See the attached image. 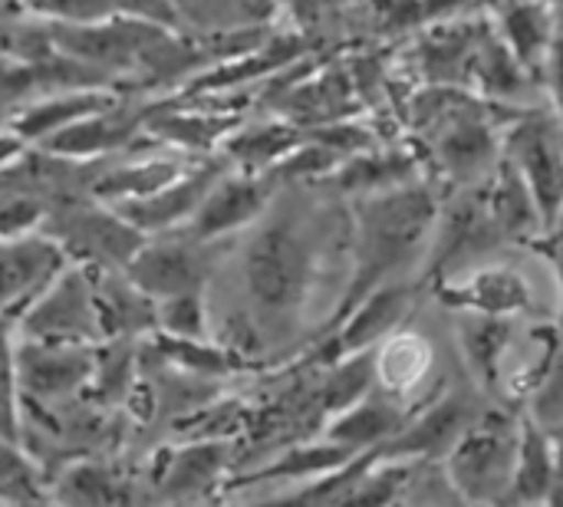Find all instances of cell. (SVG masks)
<instances>
[{"instance_id": "6da1fadb", "label": "cell", "mask_w": 563, "mask_h": 507, "mask_svg": "<svg viewBox=\"0 0 563 507\" xmlns=\"http://www.w3.org/2000/svg\"><path fill=\"white\" fill-rule=\"evenodd\" d=\"M439 214L442 198L426 178L389 191L360 195L353 205V274L327 327L346 317L366 294L389 284L406 264H412L426 238L435 231Z\"/></svg>"}, {"instance_id": "7a4b0ae2", "label": "cell", "mask_w": 563, "mask_h": 507, "mask_svg": "<svg viewBox=\"0 0 563 507\" xmlns=\"http://www.w3.org/2000/svg\"><path fill=\"white\" fill-rule=\"evenodd\" d=\"M313 274L317 261L307 234L290 218L264 224L244 254V280L254 300L257 327L277 333L290 330L310 297Z\"/></svg>"}, {"instance_id": "3957f363", "label": "cell", "mask_w": 563, "mask_h": 507, "mask_svg": "<svg viewBox=\"0 0 563 507\" xmlns=\"http://www.w3.org/2000/svg\"><path fill=\"white\" fill-rule=\"evenodd\" d=\"M515 455H518V422L488 412L455 442L445 455L442 469L459 495L468 505H495L508 502L511 478H515Z\"/></svg>"}, {"instance_id": "277c9868", "label": "cell", "mask_w": 563, "mask_h": 507, "mask_svg": "<svg viewBox=\"0 0 563 507\" xmlns=\"http://www.w3.org/2000/svg\"><path fill=\"white\" fill-rule=\"evenodd\" d=\"M501 155L515 162V168L531 185L544 231L554 228L563 214V125L551 109H525L501 132Z\"/></svg>"}, {"instance_id": "5b68a950", "label": "cell", "mask_w": 563, "mask_h": 507, "mask_svg": "<svg viewBox=\"0 0 563 507\" xmlns=\"http://www.w3.org/2000/svg\"><path fill=\"white\" fill-rule=\"evenodd\" d=\"M419 297H422V284L389 280V284L376 287L346 317H340L333 327H327V340L313 350L310 363L330 366L343 356L379 346L389 333H396L412 317Z\"/></svg>"}, {"instance_id": "8992f818", "label": "cell", "mask_w": 563, "mask_h": 507, "mask_svg": "<svg viewBox=\"0 0 563 507\" xmlns=\"http://www.w3.org/2000/svg\"><path fill=\"white\" fill-rule=\"evenodd\" d=\"M221 241H198V238L185 234V241L142 244L132 254V261L125 264L129 280L155 300L205 290L214 264L228 251V244H221Z\"/></svg>"}, {"instance_id": "52a82bcc", "label": "cell", "mask_w": 563, "mask_h": 507, "mask_svg": "<svg viewBox=\"0 0 563 507\" xmlns=\"http://www.w3.org/2000/svg\"><path fill=\"white\" fill-rule=\"evenodd\" d=\"M277 181L267 172H238V175H221L211 191L205 195V201L198 205V211L191 214L185 234L198 238V241H228L234 231L247 228L251 221H257L267 208V201L274 198Z\"/></svg>"}, {"instance_id": "ba28073f", "label": "cell", "mask_w": 563, "mask_h": 507, "mask_svg": "<svg viewBox=\"0 0 563 507\" xmlns=\"http://www.w3.org/2000/svg\"><path fill=\"white\" fill-rule=\"evenodd\" d=\"M478 422V406L468 396L445 393L429 403L422 412L409 416L402 432L389 442L376 445L383 459H422V462H445L455 442Z\"/></svg>"}, {"instance_id": "9c48e42d", "label": "cell", "mask_w": 563, "mask_h": 507, "mask_svg": "<svg viewBox=\"0 0 563 507\" xmlns=\"http://www.w3.org/2000/svg\"><path fill=\"white\" fill-rule=\"evenodd\" d=\"M23 330L33 340L43 343H69L73 340H86L102 333L99 323V307H96V294L86 284V277L76 271L59 274L49 290L30 307V313L23 317Z\"/></svg>"}, {"instance_id": "30bf717a", "label": "cell", "mask_w": 563, "mask_h": 507, "mask_svg": "<svg viewBox=\"0 0 563 507\" xmlns=\"http://www.w3.org/2000/svg\"><path fill=\"white\" fill-rule=\"evenodd\" d=\"M435 297L455 313L525 317L534 313V287L515 267H478L459 280H435Z\"/></svg>"}, {"instance_id": "8fae6325", "label": "cell", "mask_w": 563, "mask_h": 507, "mask_svg": "<svg viewBox=\"0 0 563 507\" xmlns=\"http://www.w3.org/2000/svg\"><path fill=\"white\" fill-rule=\"evenodd\" d=\"M495 30L488 16H442L429 26H422L416 40V63L426 76V82H452V86H468V69L485 43V36Z\"/></svg>"}, {"instance_id": "7c38bea8", "label": "cell", "mask_w": 563, "mask_h": 507, "mask_svg": "<svg viewBox=\"0 0 563 507\" xmlns=\"http://www.w3.org/2000/svg\"><path fill=\"white\" fill-rule=\"evenodd\" d=\"M498 241H505V238H501L498 224L492 221V211H488L485 195H482V181L468 185L465 195L449 211L439 214V234H435V247L429 257L426 280L445 277L449 267L488 251Z\"/></svg>"}, {"instance_id": "4fadbf2b", "label": "cell", "mask_w": 563, "mask_h": 507, "mask_svg": "<svg viewBox=\"0 0 563 507\" xmlns=\"http://www.w3.org/2000/svg\"><path fill=\"white\" fill-rule=\"evenodd\" d=\"M231 162H201L195 168H185L175 181H168L165 188H158L155 195L145 198H129L119 205V214L135 224L142 234L145 231H168L178 228L181 221H191V214L198 211V205L205 201V195L211 191V185L228 172Z\"/></svg>"}, {"instance_id": "5bb4252c", "label": "cell", "mask_w": 563, "mask_h": 507, "mask_svg": "<svg viewBox=\"0 0 563 507\" xmlns=\"http://www.w3.org/2000/svg\"><path fill=\"white\" fill-rule=\"evenodd\" d=\"M482 195L492 211V221L498 224L505 241L515 244H531L544 231V218L538 208V198L525 175L515 168L511 158H498L495 168L482 178Z\"/></svg>"}, {"instance_id": "9a60e30c", "label": "cell", "mask_w": 563, "mask_h": 507, "mask_svg": "<svg viewBox=\"0 0 563 507\" xmlns=\"http://www.w3.org/2000/svg\"><path fill=\"white\" fill-rule=\"evenodd\" d=\"M422 178V155L416 148H369L360 155H350L346 162H340V168L327 178L333 188H340L343 195H376V191H389L399 185H409Z\"/></svg>"}, {"instance_id": "2e32d148", "label": "cell", "mask_w": 563, "mask_h": 507, "mask_svg": "<svg viewBox=\"0 0 563 507\" xmlns=\"http://www.w3.org/2000/svg\"><path fill=\"white\" fill-rule=\"evenodd\" d=\"M455 337L475 383L482 389H498L505 376V356L515 346V317L459 313Z\"/></svg>"}, {"instance_id": "e0dca14e", "label": "cell", "mask_w": 563, "mask_h": 507, "mask_svg": "<svg viewBox=\"0 0 563 507\" xmlns=\"http://www.w3.org/2000/svg\"><path fill=\"white\" fill-rule=\"evenodd\" d=\"M406 422H409V412L399 406V396H389L376 386L366 399H360L356 406L330 419L327 439L350 445L353 452H366V449L389 442L396 432H402Z\"/></svg>"}, {"instance_id": "ac0fdd59", "label": "cell", "mask_w": 563, "mask_h": 507, "mask_svg": "<svg viewBox=\"0 0 563 507\" xmlns=\"http://www.w3.org/2000/svg\"><path fill=\"white\" fill-rule=\"evenodd\" d=\"M498 33L534 79L544 76V63L558 33V13L544 0H515L498 13Z\"/></svg>"}, {"instance_id": "d6986e66", "label": "cell", "mask_w": 563, "mask_h": 507, "mask_svg": "<svg viewBox=\"0 0 563 507\" xmlns=\"http://www.w3.org/2000/svg\"><path fill=\"white\" fill-rule=\"evenodd\" d=\"M59 238L73 244L82 257L102 264L109 261L129 264L132 254L142 247V231L135 224H129L122 214H99V211H73Z\"/></svg>"}, {"instance_id": "ffe728a7", "label": "cell", "mask_w": 563, "mask_h": 507, "mask_svg": "<svg viewBox=\"0 0 563 507\" xmlns=\"http://www.w3.org/2000/svg\"><path fill=\"white\" fill-rule=\"evenodd\" d=\"M554 492V445L551 432L531 416L518 419V455L508 502L515 505H548Z\"/></svg>"}, {"instance_id": "44dd1931", "label": "cell", "mask_w": 563, "mask_h": 507, "mask_svg": "<svg viewBox=\"0 0 563 507\" xmlns=\"http://www.w3.org/2000/svg\"><path fill=\"white\" fill-rule=\"evenodd\" d=\"M531 82H534V76L518 63V56L501 40L498 23H495V30L485 36V43L478 46V53L472 59L468 89H475V92H482L488 99L515 106V102H521L531 92Z\"/></svg>"}, {"instance_id": "7402d4cb", "label": "cell", "mask_w": 563, "mask_h": 507, "mask_svg": "<svg viewBox=\"0 0 563 507\" xmlns=\"http://www.w3.org/2000/svg\"><path fill=\"white\" fill-rule=\"evenodd\" d=\"M432 343L416 330H396L376 346V386L389 396H409L432 370Z\"/></svg>"}, {"instance_id": "603a6c76", "label": "cell", "mask_w": 563, "mask_h": 507, "mask_svg": "<svg viewBox=\"0 0 563 507\" xmlns=\"http://www.w3.org/2000/svg\"><path fill=\"white\" fill-rule=\"evenodd\" d=\"M303 139H307L303 125H297L290 119H277V122L231 132L221 145H224V155L231 158V165H238L241 172L261 175V172H271L277 162H284Z\"/></svg>"}, {"instance_id": "cb8c5ba5", "label": "cell", "mask_w": 563, "mask_h": 507, "mask_svg": "<svg viewBox=\"0 0 563 507\" xmlns=\"http://www.w3.org/2000/svg\"><path fill=\"white\" fill-rule=\"evenodd\" d=\"M178 26L191 33H231L271 26L280 3L277 0H172Z\"/></svg>"}, {"instance_id": "d4e9b609", "label": "cell", "mask_w": 563, "mask_h": 507, "mask_svg": "<svg viewBox=\"0 0 563 507\" xmlns=\"http://www.w3.org/2000/svg\"><path fill=\"white\" fill-rule=\"evenodd\" d=\"M69 343H43L36 340L33 346L23 350L20 360V379L26 383V389L33 393H63L73 389L86 373H89V356L66 350Z\"/></svg>"}, {"instance_id": "484cf974", "label": "cell", "mask_w": 563, "mask_h": 507, "mask_svg": "<svg viewBox=\"0 0 563 507\" xmlns=\"http://www.w3.org/2000/svg\"><path fill=\"white\" fill-rule=\"evenodd\" d=\"M59 264V251L46 241H13L0 244V304L40 287Z\"/></svg>"}, {"instance_id": "4316f807", "label": "cell", "mask_w": 563, "mask_h": 507, "mask_svg": "<svg viewBox=\"0 0 563 507\" xmlns=\"http://www.w3.org/2000/svg\"><path fill=\"white\" fill-rule=\"evenodd\" d=\"M360 452H353L350 445H340L333 439L323 436V442L313 445H297L290 452H284L277 462L257 469L251 478L244 482H274V478H287V482H317L330 472H336L340 465H346L350 459H356Z\"/></svg>"}, {"instance_id": "83f0119b", "label": "cell", "mask_w": 563, "mask_h": 507, "mask_svg": "<svg viewBox=\"0 0 563 507\" xmlns=\"http://www.w3.org/2000/svg\"><path fill=\"white\" fill-rule=\"evenodd\" d=\"M376 389V346L343 356L327 366V379L320 389V412L327 419L340 416L343 409L356 406Z\"/></svg>"}, {"instance_id": "f1b7e54d", "label": "cell", "mask_w": 563, "mask_h": 507, "mask_svg": "<svg viewBox=\"0 0 563 507\" xmlns=\"http://www.w3.org/2000/svg\"><path fill=\"white\" fill-rule=\"evenodd\" d=\"M241 125L238 112H221V109H205V112H165L152 119V132L162 135L165 142L185 145L191 152H208L211 145L224 142L234 129Z\"/></svg>"}, {"instance_id": "f546056e", "label": "cell", "mask_w": 563, "mask_h": 507, "mask_svg": "<svg viewBox=\"0 0 563 507\" xmlns=\"http://www.w3.org/2000/svg\"><path fill=\"white\" fill-rule=\"evenodd\" d=\"M112 99L102 96V92H76V96H56L43 106H33L26 109L16 122H13V132L20 139H43V135H56L59 129L99 112V109H109Z\"/></svg>"}, {"instance_id": "4dcf8cb0", "label": "cell", "mask_w": 563, "mask_h": 507, "mask_svg": "<svg viewBox=\"0 0 563 507\" xmlns=\"http://www.w3.org/2000/svg\"><path fill=\"white\" fill-rule=\"evenodd\" d=\"M185 172V165H178L175 158H148V162H135V165H119L106 175H99V181L92 185V191L99 198H145L155 195L158 188H165L168 181H175Z\"/></svg>"}, {"instance_id": "1f68e13d", "label": "cell", "mask_w": 563, "mask_h": 507, "mask_svg": "<svg viewBox=\"0 0 563 507\" xmlns=\"http://www.w3.org/2000/svg\"><path fill=\"white\" fill-rule=\"evenodd\" d=\"M224 462H228V449L218 445V442H205V445L185 449L172 462V469L165 472V495L191 498V495L208 492V485L221 475Z\"/></svg>"}, {"instance_id": "d6a6232c", "label": "cell", "mask_w": 563, "mask_h": 507, "mask_svg": "<svg viewBox=\"0 0 563 507\" xmlns=\"http://www.w3.org/2000/svg\"><path fill=\"white\" fill-rule=\"evenodd\" d=\"M158 320H162V327L168 330V337L205 340V333H208V310H205L201 290L165 297L162 307H158Z\"/></svg>"}, {"instance_id": "836d02e7", "label": "cell", "mask_w": 563, "mask_h": 507, "mask_svg": "<svg viewBox=\"0 0 563 507\" xmlns=\"http://www.w3.org/2000/svg\"><path fill=\"white\" fill-rule=\"evenodd\" d=\"M528 416L534 422H541L544 429H558L563 426V343L554 353L551 366L544 370V376L538 379V386L528 396Z\"/></svg>"}, {"instance_id": "e575fe53", "label": "cell", "mask_w": 563, "mask_h": 507, "mask_svg": "<svg viewBox=\"0 0 563 507\" xmlns=\"http://www.w3.org/2000/svg\"><path fill=\"white\" fill-rule=\"evenodd\" d=\"M43 218V205L23 191H0V238H16Z\"/></svg>"}, {"instance_id": "d590c367", "label": "cell", "mask_w": 563, "mask_h": 507, "mask_svg": "<svg viewBox=\"0 0 563 507\" xmlns=\"http://www.w3.org/2000/svg\"><path fill=\"white\" fill-rule=\"evenodd\" d=\"M360 3H369V0H290V10H294L297 23L303 26V33H313L323 20L346 13Z\"/></svg>"}, {"instance_id": "8d00e7d4", "label": "cell", "mask_w": 563, "mask_h": 507, "mask_svg": "<svg viewBox=\"0 0 563 507\" xmlns=\"http://www.w3.org/2000/svg\"><path fill=\"white\" fill-rule=\"evenodd\" d=\"M531 247H534V251H541V254L554 264V271H558V284H561V330H563V214L554 228L541 231V234L531 241Z\"/></svg>"}, {"instance_id": "74e56055", "label": "cell", "mask_w": 563, "mask_h": 507, "mask_svg": "<svg viewBox=\"0 0 563 507\" xmlns=\"http://www.w3.org/2000/svg\"><path fill=\"white\" fill-rule=\"evenodd\" d=\"M551 432V445H554V492L548 505H563V426L548 429Z\"/></svg>"}, {"instance_id": "f35d334b", "label": "cell", "mask_w": 563, "mask_h": 507, "mask_svg": "<svg viewBox=\"0 0 563 507\" xmlns=\"http://www.w3.org/2000/svg\"><path fill=\"white\" fill-rule=\"evenodd\" d=\"M468 3H472V7H478V10H488V13H495V16H498V13H501V10H508L515 0H468Z\"/></svg>"}, {"instance_id": "ab89813d", "label": "cell", "mask_w": 563, "mask_h": 507, "mask_svg": "<svg viewBox=\"0 0 563 507\" xmlns=\"http://www.w3.org/2000/svg\"><path fill=\"white\" fill-rule=\"evenodd\" d=\"M554 13H558V20H563V0H544Z\"/></svg>"}]
</instances>
